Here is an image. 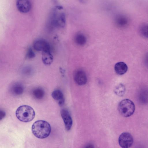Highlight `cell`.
I'll list each match as a JSON object with an SVG mask.
<instances>
[{
    "label": "cell",
    "mask_w": 148,
    "mask_h": 148,
    "mask_svg": "<svg viewBox=\"0 0 148 148\" xmlns=\"http://www.w3.org/2000/svg\"><path fill=\"white\" fill-rule=\"evenodd\" d=\"M32 131L36 137L43 139L49 136L51 132V127L49 124L46 121L38 120L32 125Z\"/></svg>",
    "instance_id": "1"
},
{
    "label": "cell",
    "mask_w": 148,
    "mask_h": 148,
    "mask_svg": "<svg viewBox=\"0 0 148 148\" xmlns=\"http://www.w3.org/2000/svg\"><path fill=\"white\" fill-rule=\"evenodd\" d=\"M16 116L20 121L28 122L32 121L35 116V112L31 107L23 105L18 108L16 112Z\"/></svg>",
    "instance_id": "2"
},
{
    "label": "cell",
    "mask_w": 148,
    "mask_h": 148,
    "mask_svg": "<svg viewBox=\"0 0 148 148\" xmlns=\"http://www.w3.org/2000/svg\"><path fill=\"white\" fill-rule=\"evenodd\" d=\"M118 110L122 116L129 117L134 113L135 106L132 101L128 99H125L121 101L118 106Z\"/></svg>",
    "instance_id": "3"
},
{
    "label": "cell",
    "mask_w": 148,
    "mask_h": 148,
    "mask_svg": "<svg viewBox=\"0 0 148 148\" xmlns=\"http://www.w3.org/2000/svg\"><path fill=\"white\" fill-rule=\"evenodd\" d=\"M61 8L57 6L53 8L51 14L50 21L51 24L54 27H62L65 22V16L64 13L60 11Z\"/></svg>",
    "instance_id": "4"
},
{
    "label": "cell",
    "mask_w": 148,
    "mask_h": 148,
    "mask_svg": "<svg viewBox=\"0 0 148 148\" xmlns=\"http://www.w3.org/2000/svg\"><path fill=\"white\" fill-rule=\"evenodd\" d=\"M133 138L130 133L124 132L121 134L118 139V142L120 146L122 148H130L133 143Z\"/></svg>",
    "instance_id": "5"
},
{
    "label": "cell",
    "mask_w": 148,
    "mask_h": 148,
    "mask_svg": "<svg viewBox=\"0 0 148 148\" xmlns=\"http://www.w3.org/2000/svg\"><path fill=\"white\" fill-rule=\"evenodd\" d=\"M34 49L37 51L42 52L51 51V47L48 42L45 39L39 38L36 40L33 43Z\"/></svg>",
    "instance_id": "6"
},
{
    "label": "cell",
    "mask_w": 148,
    "mask_h": 148,
    "mask_svg": "<svg viewBox=\"0 0 148 148\" xmlns=\"http://www.w3.org/2000/svg\"><path fill=\"white\" fill-rule=\"evenodd\" d=\"M61 115L63 120L66 130H70L72 127L73 121L68 111L66 109H63L60 112Z\"/></svg>",
    "instance_id": "7"
},
{
    "label": "cell",
    "mask_w": 148,
    "mask_h": 148,
    "mask_svg": "<svg viewBox=\"0 0 148 148\" xmlns=\"http://www.w3.org/2000/svg\"><path fill=\"white\" fill-rule=\"evenodd\" d=\"M16 5L18 10L20 12L23 13L29 12L32 8L31 3L29 0H17Z\"/></svg>",
    "instance_id": "8"
},
{
    "label": "cell",
    "mask_w": 148,
    "mask_h": 148,
    "mask_svg": "<svg viewBox=\"0 0 148 148\" xmlns=\"http://www.w3.org/2000/svg\"><path fill=\"white\" fill-rule=\"evenodd\" d=\"M74 79L75 83L79 85L85 84L87 82V78L86 73L82 70L77 71L74 75Z\"/></svg>",
    "instance_id": "9"
},
{
    "label": "cell",
    "mask_w": 148,
    "mask_h": 148,
    "mask_svg": "<svg viewBox=\"0 0 148 148\" xmlns=\"http://www.w3.org/2000/svg\"><path fill=\"white\" fill-rule=\"evenodd\" d=\"M137 99L139 102L144 104L148 103V89L143 88L138 92Z\"/></svg>",
    "instance_id": "10"
},
{
    "label": "cell",
    "mask_w": 148,
    "mask_h": 148,
    "mask_svg": "<svg viewBox=\"0 0 148 148\" xmlns=\"http://www.w3.org/2000/svg\"><path fill=\"white\" fill-rule=\"evenodd\" d=\"M114 69L117 74L119 75H122L127 72L128 69V67L125 62H117L115 64Z\"/></svg>",
    "instance_id": "11"
},
{
    "label": "cell",
    "mask_w": 148,
    "mask_h": 148,
    "mask_svg": "<svg viewBox=\"0 0 148 148\" xmlns=\"http://www.w3.org/2000/svg\"><path fill=\"white\" fill-rule=\"evenodd\" d=\"M117 25L121 28H124L127 27L129 23V18L124 15H119L117 16L115 20Z\"/></svg>",
    "instance_id": "12"
},
{
    "label": "cell",
    "mask_w": 148,
    "mask_h": 148,
    "mask_svg": "<svg viewBox=\"0 0 148 148\" xmlns=\"http://www.w3.org/2000/svg\"><path fill=\"white\" fill-rule=\"evenodd\" d=\"M24 88L23 85L19 83H16L12 85L10 88L12 93L15 95H19L23 92Z\"/></svg>",
    "instance_id": "13"
},
{
    "label": "cell",
    "mask_w": 148,
    "mask_h": 148,
    "mask_svg": "<svg viewBox=\"0 0 148 148\" xmlns=\"http://www.w3.org/2000/svg\"><path fill=\"white\" fill-rule=\"evenodd\" d=\"M42 60L43 63L47 65H50L53 61V56L51 51L42 52Z\"/></svg>",
    "instance_id": "14"
},
{
    "label": "cell",
    "mask_w": 148,
    "mask_h": 148,
    "mask_svg": "<svg viewBox=\"0 0 148 148\" xmlns=\"http://www.w3.org/2000/svg\"><path fill=\"white\" fill-rule=\"evenodd\" d=\"M52 97L55 100L58 101L59 106H63L64 102V99L62 92L59 90H56L53 91L51 94Z\"/></svg>",
    "instance_id": "15"
},
{
    "label": "cell",
    "mask_w": 148,
    "mask_h": 148,
    "mask_svg": "<svg viewBox=\"0 0 148 148\" xmlns=\"http://www.w3.org/2000/svg\"><path fill=\"white\" fill-rule=\"evenodd\" d=\"M74 40L77 45L83 46L86 43V38L84 34L81 33H79L75 36Z\"/></svg>",
    "instance_id": "16"
},
{
    "label": "cell",
    "mask_w": 148,
    "mask_h": 148,
    "mask_svg": "<svg viewBox=\"0 0 148 148\" xmlns=\"http://www.w3.org/2000/svg\"><path fill=\"white\" fill-rule=\"evenodd\" d=\"M139 31L142 36L148 38V23H143L141 24L139 27Z\"/></svg>",
    "instance_id": "17"
},
{
    "label": "cell",
    "mask_w": 148,
    "mask_h": 148,
    "mask_svg": "<svg viewBox=\"0 0 148 148\" xmlns=\"http://www.w3.org/2000/svg\"><path fill=\"white\" fill-rule=\"evenodd\" d=\"M32 95L35 98L37 99H40L43 97L45 92L42 89L38 88L33 90Z\"/></svg>",
    "instance_id": "18"
},
{
    "label": "cell",
    "mask_w": 148,
    "mask_h": 148,
    "mask_svg": "<svg viewBox=\"0 0 148 148\" xmlns=\"http://www.w3.org/2000/svg\"><path fill=\"white\" fill-rule=\"evenodd\" d=\"M125 90L124 86L122 84H120L116 86L114 89V91L117 95L122 96L124 95Z\"/></svg>",
    "instance_id": "19"
},
{
    "label": "cell",
    "mask_w": 148,
    "mask_h": 148,
    "mask_svg": "<svg viewBox=\"0 0 148 148\" xmlns=\"http://www.w3.org/2000/svg\"><path fill=\"white\" fill-rule=\"evenodd\" d=\"M35 54L31 47H29L27 50L26 55V58L28 59H32L35 57Z\"/></svg>",
    "instance_id": "20"
},
{
    "label": "cell",
    "mask_w": 148,
    "mask_h": 148,
    "mask_svg": "<svg viewBox=\"0 0 148 148\" xmlns=\"http://www.w3.org/2000/svg\"><path fill=\"white\" fill-rule=\"evenodd\" d=\"M144 61L146 66L148 67V52L146 54L145 56Z\"/></svg>",
    "instance_id": "21"
},
{
    "label": "cell",
    "mask_w": 148,
    "mask_h": 148,
    "mask_svg": "<svg viewBox=\"0 0 148 148\" xmlns=\"http://www.w3.org/2000/svg\"><path fill=\"white\" fill-rule=\"evenodd\" d=\"M5 116V113L3 110H1L0 111V119L1 120L4 118Z\"/></svg>",
    "instance_id": "22"
},
{
    "label": "cell",
    "mask_w": 148,
    "mask_h": 148,
    "mask_svg": "<svg viewBox=\"0 0 148 148\" xmlns=\"http://www.w3.org/2000/svg\"><path fill=\"white\" fill-rule=\"evenodd\" d=\"M84 148H94L93 145L91 144L87 145Z\"/></svg>",
    "instance_id": "23"
}]
</instances>
